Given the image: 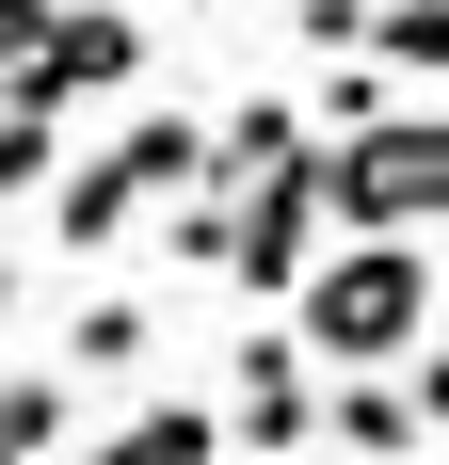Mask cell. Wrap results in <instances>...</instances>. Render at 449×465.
Returning <instances> with one entry per match:
<instances>
[{
  "mask_svg": "<svg viewBox=\"0 0 449 465\" xmlns=\"http://www.w3.org/2000/svg\"><path fill=\"white\" fill-rule=\"evenodd\" d=\"M434 257L417 241H337L305 289H289V337H305L321 370H417V337H434Z\"/></svg>",
  "mask_w": 449,
  "mask_h": 465,
  "instance_id": "1",
  "label": "cell"
},
{
  "mask_svg": "<svg viewBox=\"0 0 449 465\" xmlns=\"http://www.w3.org/2000/svg\"><path fill=\"white\" fill-rule=\"evenodd\" d=\"M321 193H337V241H417V225H449V113H385V129L321 144Z\"/></svg>",
  "mask_w": 449,
  "mask_h": 465,
  "instance_id": "2",
  "label": "cell"
},
{
  "mask_svg": "<svg viewBox=\"0 0 449 465\" xmlns=\"http://www.w3.org/2000/svg\"><path fill=\"white\" fill-rule=\"evenodd\" d=\"M321 257H337V193H321V144L224 193V289H305Z\"/></svg>",
  "mask_w": 449,
  "mask_h": 465,
  "instance_id": "3",
  "label": "cell"
},
{
  "mask_svg": "<svg viewBox=\"0 0 449 465\" xmlns=\"http://www.w3.org/2000/svg\"><path fill=\"white\" fill-rule=\"evenodd\" d=\"M321 401H337V385H321L305 337H241V353H224V433H241V465H289L321 433Z\"/></svg>",
  "mask_w": 449,
  "mask_h": 465,
  "instance_id": "4",
  "label": "cell"
},
{
  "mask_svg": "<svg viewBox=\"0 0 449 465\" xmlns=\"http://www.w3.org/2000/svg\"><path fill=\"white\" fill-rule=\"evenodd\" d=\"M129 64H145V16H129V0H65V16H48V48H33L0 96H33V113H81V96H113Z\"/></svg>",
  "mask_w": 449,
  "mask_h": 465,
  "instance_id": "5",
  "label": "cell"
},
{
  "mask_svg": "<svg viewBox=\"0 0 449 465\" xmlns=\"http://www.w3.org/2000/svg\"><path fill=\"white\" fill-rule=\"evenodd\" d=\"M321 433H337L354 465H402V450H417L434 418H417V385H402V370H337V401H321Z\"/></svg>",
  "mask_w": 449,
  "mask_h": 465,
  "instance_id": "6",
  "label": "cell"
},
{
  "mask_svg": "<svg viewBox=\"0 0 449 465\" xmlns=\"http://www.w3.org/2000/svg\"><path fill=\"white\" fill-rule=\"evenodd\" d=\"M224 450H241V433H224L209 401H145V418H129V433H96L81 465H224Z\"/></svg>",
  "mask_w": 449,
  "mask_h": 465,
  "instance_id": "7",
  "label": "cell"
},
{
  "mask_svg": "<svg viewBox=\"0 0 449 465\" xmlns=\"http://www.w3.org/2000/svg\"><path fill=\"white\" fill-rule=\"evenodd\" d=\"M48 225L81 241V257H96V241H129V225H145V177H129V161H81V177L48 193Z\"/></svg>",
  "mask_w": 449,
  "mask_h": 465,
  "instance_id": "8",
  "label": "cell"
},
{
  "mask_svg": "<svg viewBox=\"0 0 449 465\" xmlns=\"http://www.w3.org/2000/svg\"><path fill=\"white\" fill-rule=\"evenodd\" d=\"M145 337H161V322H145L129 289H96L81 322H65V370H96V385H129V370H145Z\"/></svg>",
  "mask_w": 449,
  "mask_h": 465,
  "instance_id": "9",
  "label": "cell"
},
{
  "mask_svg": "<svg viewBox=\"0 0 449 465\" xmlns=\"http://www.w3.org/2000/svg\"><path fill=\"white\" fill-rule=\"evenodd\" d=\"M305 113H321L337 144H354V129H385V48H321V81H305Z\"/></svg>",
  "mask_w": 449,
  "mask_h": 465,
  "instance_id": "10",
  "label": "cell"
},
{
  "mask_svg": "<svg viewBox=\"0 0 449 465\" xmlns=\"http://www.w3.org/2000/svg\"><path fill=\"white\" fill-rule=\"evenodd\" d=\"M273 161H305V113H289V96H241V113H224V193L273 177Z\"/></svg>",
  "mask_w": 449,
  "mask_h": 465,
  "instance_id": "11",
  "label": "cell"
},
{
  "mask_svg": "<svg viewBox=\"0 0 449 465\" xmlns=\"http://www.w3.org/2000/svg\"><path fill=\"white\" fill-rule=\"evenodd\" d=\"M48 161H65V144H48V113H33V96H0V209H16V193H48Z\"/></svg>",
  "mask_w": 449,
  "mask_h": 465,
  "instance_id": "12",
  "label": "cell"
},
{
  "mask_svg": "<svg viewBox=\"0 0 449 465\" xmlns=\"http://www.w3.org/2000/svg\"><path fill=\"white\" fill-rule=\"evenodd\" d=\"M369 48L417 64V81H449V0H385V33H369Z\"/></svg>",
  "mask_w": 449,
  "mask_h": 465,
  "instance_id": "13",
  "label": "cell"
},
{
  "mask_svg": "<svg viewBox=\"0 0 449 465\" xmlns=\"http://www.w3.org/2000/svg\"><path fill=\"white\" fill-rule=\"evenodd\" d=\"M289 33H305V64H321V48H369V33H385V0H289Z\"/></svg>",
  "mask_w": 449,
  "mask_h": 465,
  "instance_id": "14",
  "label": "cell"
},
{
  "mask_svg": "<svg viewBox=\"0 0 449 465\" xmlns=\"http://www.w3.org/2000/svg\"><path fill=\"white\" fill-rule=\"evenodd\" d=\"M0 433H16V450H48V433H65V385L16 370V385H0Z\"/></svg>",
  "mask_w": 449,
  "mask_h": 465,
  "instance_id": "15",
  "label": "cell"
},
{
  "mask_svg": "<svg viewBox=\"0 0 449 465\" xmlns=\"http://www.w3.org/2000/svg\"><path fill=\"white\" fill-rule=\"evenodd\" d=\"M48 16H65V0H0V81H16V64L48 48Z\"/></svg>",
  "mask_w": 449,
  "mask_h": 465,
  "instance_id": "16",
  "label": "cell"
},
{
  "mask_svg": "<svg viewBox=\"0 0 449 465\" xmlns=\"http://www.w3.org/2000/svg\"><path fill=\"white\" fill-rule=\"evenodd\" d=\"M402 385H417V418L449 433V337H417V370H402Z\"/></svg>",
  "mask_w": 449,
  "mask_h": 465,
  "instance_id": "17",
  "label": "cell"
},
{
  "mask_svg": "<svg viewBox=\"0 0 449 465\" xmlns=\"http://www.w3.org/2000/svg\"><path fill=\"white\" fill-rule=\"evenodd\" d=\"M0 465H33V450H16V433H0Z\"/></svg>",
  "mask_w": 449,
  "mask_h": 465,
  "instance_id": "18",
  "label": "cell"
},
{
  "mask_svg": "<svg viewBox=\"0 0 449 465\" xmlns=\"http://www.w3.org/2000/svg\"><path fill=\"white\" fill-rule=\"evenodd\" d=\"M0 289H16V273H0Z\"/></svg>",
  "mask_w": 449,
  "mask_h": 465,
  "instance_id": "19",
  "label": "cell"
}]
</instances>
